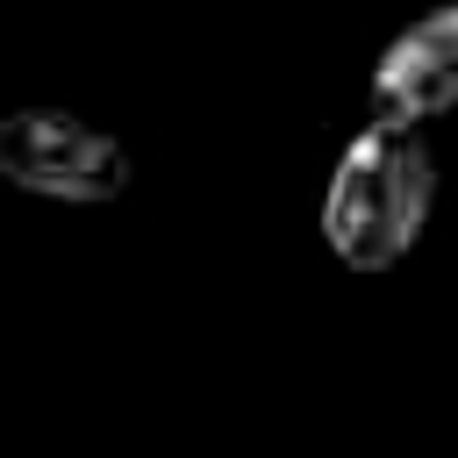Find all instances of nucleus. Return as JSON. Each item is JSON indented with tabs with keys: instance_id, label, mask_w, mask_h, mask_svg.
<instances>
[{
	"instance_id": "f257e3e1",
	"label": "nucleus",
	"mask_w": 458,
	"mask_h": 458,
	"mask_svg": "<svg viewBox=\"0 0 458 458\" xmlns=\"http://www.w3.org/2000/svg\"><path fill=\"white\" fill-rule=\"evenodd\" d=\"M437 208V157L415 129L365 122L322 186V243L351 272H394Z\"/></svg>"
},
{
	"instance_id": "f03ea898",
	"label": "nucleus",
	"mask_w": 458,
	"mask_h": 458,
	"mask_svg": "<svg viewBox=\"0 0 458 458\" xmlns=\"http://www.w3.org/2000/svg\"><path fill=\"white\" fill-rule=\"evenodd\" d=\"M0 179L64 208H107L129 193V143L93 129L72 107H14L0 114Z\"/></svg>"
},
{
	"instance_id": "7ed1b4c3",
	"label": "nucleus",
	"mask_w": 458,
	"mask_h": 458,
	"mask_svg": "<svg viewBox=\"0 0 458 458\" xmlns=\"http://www.w3.org/2000/svg\"><path fill=\"white\" fill-rule=\"evenodd\" d=\"M458 100V7H429L422 21H408L379 64H372V122L394 129H422Z\"/></svg>"
}]
</instances>
